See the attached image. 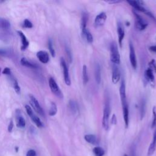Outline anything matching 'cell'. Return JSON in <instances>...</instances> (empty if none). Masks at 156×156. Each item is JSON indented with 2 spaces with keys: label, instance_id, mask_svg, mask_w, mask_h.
Returning a JSON list of instances; mask_svg holds the SVG:
<instances>
[{
  "label": "cell",
  "instance_id": "40",
  "mask_svg": "<svg viewBox=\"0 0 156 156\" xmlns=\"http://www.w3.org/2000/svg\"><path fill=\"white\" fill-rule=\"evenodd\" d=\"M13 128V122L12 120H11L9 122V126H8V131L9 132H11L12 131V129Z\"/></svg>",
  "mask_w": 156,
  "mask_h": 156
},
{
  "label": "cell",
  "instance_id": "41",
  "mask_svg": "<svg viewBox=\"0 0 156 156\" xmlns=\"http://www.w3.org/2000/svg\"><path fill=\"white\" fill-rule=\"evenodd\" d=\"M107 2H108V4H116V3H119L121 2H122L121 1H119V0H110V1H106Z\"/></svg>",
  "mask_w": 156,
  "mask_h": 156
},
{
  "label": "cell",
  "instance_id": "23",
  "mask_svg": "<svg viewBox=\"0 0 156 156\" xmlns=\"http://www.w3.org/2000/svg\"><path fill=\"white\" fill-rule=\"evenodd\" d=\"M10 21L2 17H0V29L2 30H8L10 28Z\"/></svg>",
  "mask_w": 156,
  "mask_h": 156
},
{
  "label": "cell",
  "instance_id": "13",
  "mask_svg": "<svg viewBox=\"0 0 156 156\" xmlns=\"http://www.w3.org/2000/svg\"><path fill=\"white\" fill-rule=\"evenodd\" d=\"M121 77V73L118 67L116 65L113 64L112 66V80L113 83H116L119 82Z\"/></svg>",
  "mask_w": 156,
  "mask_h": 156
},
{
  "label": "cell",
  "instance_id": "11",
  "mask_svg": "<svg viewBox=\"0 0 156 156\" xmlns=\"http://www.w3.org/2000/svg\"><path fill=\"white\" fill-rule=\"evenodd\" d=\"M107 20V15L105 12H101L99 13L94 19V24L96 27H101L104 26Z\"/></svg>",
  "mask_w": 156,
  "mask_h": 156
},
{
  "label": "cell",
  "instance_id": "42",
  "mask_svg": "<svg viewBox=\"0 0 156 156\" xmlns=\"http://www.w3.org/2000/svg\"><path fill=\"white\" fill-rule=\"evenodd\" d=\"M149 49L153 52H156V45H153V46H151L149 48Z\"/></svg>",
  "mask_w": 156,
  "mask_h": 156
},
{
  "label": "cell",
  "instance_id": "4",
  "mask_svg": "<svg viewBox=\"0 0 156 156\" xmlns=\"http://www.w3.org/2000/svg\"><path fill=\"white\" fill-rule=\"evenodd\" d=\"M25 108H26V111L27 113V115L29 116V117L30 118V119H32V121L35 124V125L39 127H43V124L41 122V121L40 120V118L38 116H37L34 112L32 108L28 105H25Z\"/></svg>",
  "mask_w": 156,
  "mask_h": 156
},
{
  "label": "cell",
  "instance_id": "2",
  "mask_svg": "<svg viewBox=\"0 0 156 156\" xmlns=\"http://www.w3.org/2000/svg\"><path fill=\"white\" fill-rule=\"evenodd\" d=\"M110 60L115 65L120 63V55L116 43L113 41L110 44Z\"/></svg>",
  "mask_w": 156,
  "mask_h": 156
},
{
  "label": "cell",
  "instance_id": "8",
  "mask_svg": "<svg viewBox=\"0 0 156 156\" xmlns=\"http://www.w3.org/2000/svg\"><path fill=\"white\" fill-rule=\"evenodd\" d=\"M127 2L135 10H138L140 12H143L146 13L147 11L144 7V2L142 1H131V0H127Z\"/></svg>",
  "mask_w": 156,
  "mask_h": 156
},
{
  "label": "cell",
  "instance_id": "7",
  "mask_svg": "<svg viewBox=\"0 0 156 156\" xmlns=\"http://www.w3.org/2000/svg\"><path fill=\"white\" fill-rule=\"evenodd\" d=\"M60 65H61V66H62V70H63L64 81L66 85L69 86L71 85V79H70V77H69L68 67L67 66V64H66L65 59L63 57H62L60 58Z\"/></svg>",
  "mask_w": 156,
  "mask_h": 156
},
{
  "label": "cell",
  "instance_id": "20",
  "mask_svg": "<svg viewBox=\"0 0 156 156\" xmlns=\"http://www.w3.org/2000/svg\"><path fill=\"white\" fill-rule=\"evenodd\" d=\"M94 77L98 84H99L101 81V66L98 63H96L94 67Z\"/></svg>",
  "mask_w": 156,
  "mask_h": 156
},
{
  "label": "cell",
  "instance_id": "45",
  "mask_svg": "<svg viewBox=\"0 0 156 156\" xmlns=\"http://www.w3.org/2000/svg\"><path fill=\"white\" fill-rule=\"evenodd\" d=\"M123 156H128V155H127V154H124V155H123Z\"/></svg>",
  "mask_w": 156,
  "mask_h": 156
},
{
  "label": "cell",
  "instance_id": "38",
  "mask_svg": "<svg viewBox=\"0 0 156 156\" xmlns=\"http://www.w3.org/2000/svg\"><path fill=\"white\" fill-rule=\"evenodd\" d=\"M36 155H37L36 152L33 149L29 150L26 153V156H36Z\"/></svg>",
  "mask_w": 156,
  "mask_h": 156
},
{
  "label": "cell",
  "instance_id": "39",
  "mask_svg": "<svg viewBox=\"0 0 156 156\" xmlns=\"http://www.w3.org/2000/svg\"><path fill=\"white\" fill-rule=\"evenodd\" d=\"M111 122L112 124H116L117 123V119H116V115L115 114H113L112 115V119H111Z\"/></svg>",
  "mask_w": 156,
  "mask_h": 156
},
{
  "label": "cell",
  "instance_id": "25",
  "mask_svg": "<svg viewBox=\"0 0 156 156\" xmlns=\"http://www.w3.org/2000/svg\"><path fill=\"white\" fill-rule=\"evenodd\" d=\"M9 76L10 77V80L12 82V83L14 90L15 91V92L18 94H20V93H21V88H20V87L18 84V82L17 80L12 75H10Z\"/></svg>",
  "mask_w": 156,
  "mask_h": 156
},
{
  "label": "cell",
  "instance_id": "35",
  "mask_svg": "<svg viewBox=\"0 0 156 156\" xmlns=\"http://www.w3.org/2000/svg\"><path fill=\"white\" fill-rule=\"evenodd\" d=\"M22 26L24 28H27V29H30L32 28L33 27V24L32 23V22L29 20L28 19H25L22 24Z\"/></svg>",
  "mask_w": 156,
  "mask_h": 156
},
{
  "label": "cell",
  "instance_id": "3",
  "mask_svg": "<svg viewBox=\"0 0 156 156\" xmlns=\"http://www.w3.org/2000/svg\"><path fill=\"white\" fill-rule=\"evenodd\" d=\"M29 97L30 99V104H31L32 107H33L34 110L42 117H45L44 112L43 108L41 107V106L40 105L38 101L36 99V98L34 96H33L32 94H29Z\"/></svg>",
  "mask_w": 156,
  "mask_h": 156
},
{
  "label": "cell",
  "instance_id": "43",
  "mask_svg": "<svg viewBox=\"0 0 156 156\" xmlns=\"http://www.w3.org/2000/svg\"><path fill=\"white\" fill-rule=\"evenodd\" d=\"M131 156H135V153H134V152H132V155H131Z\"/></svg>",
  "mask_w": 156,
  "mask_h": 156
},
{
  "label": "cell",
  "instance_id": "17",
  "mask_svg": "<svg viewBox=\"0 0 156 156\" xmlns=\"http://www.w3.org/2000/svg\"><path fill=\"white\" fill-rule=\"evenodd\" d=\"M117 32H118V43H119V46L121 48L122 40L124 37V30L121 22H119L118 23Z\"/></svg>",
  "mask_w": 156,
  "mask_h": 156
},
{
  "label": "cell",
  "instance_id": "5",
  "mask_svg": "<svg viewBox=\"0 0 156 156\" xmlns=\"http://www.w3.org/2000/svg\"><path fill=\"white\" fill-rule=\"evenodd\" d=\"M49 85L50 87V89L52 91V93L56 96L57 97H58L60 99H62L63 97V95L62 93V91L60 90L59 87L58 86L57 82H55V80H54V78L52 77H50L49 79Z\"/></svg>",
  "mask_w": 156,
  "mask_h": 156
},
{
  "label": "cell",
  "instance_id": "9",
  "mask_svg": "<svg viewBox=\"0 0 156 156\" xmlns=\"http://www.w3.org/2000/svg\"><path fill=\"white\" fill-rule=\"evenodd\" d=\"M15 119L16 126L19 128H24L26 126V121L24 118L21 110L17 108L15 110Z\"/></svg>",
  "mask_w": 156,
  "mask_h": 156
},
{
  "label": "cell",
  "instance_id": "44",
  "mask_svg": "<svg viewBox=\"0 0 156 156\" xmlns=\"http://www.w3.org/2000/svg\"><path fill=\"white\" fill-rule=\"evenodd\" d=\"M1 68L0 67V74H1Z\"/></svg>",
  "mask_w": 156,
  "mask_h": 156
},
{
  "label": "cell",
  "instance_id": "36",
  "mask_svg": "<svg viewBox=\"0 0 156 156\" xmlns=\"http://www.w3.org/2000/svg\"><path fill=\"white\" fill-rule=\"evenodd\" d=\"M65 51L68 57V58L69 61V62H72V60H73V55H72V53L71 51L70 48L68 46H65Z\"/></svg>",
  "mask_w": 156,
  "mask_h": 156
},
{
  "label": "cell",
  "instance_id": "12",
  "mask_svg": "<svg viewBox=\"0 0 156 156\" xmlns=\"http://www.w3.org/2000/svg\"><path fill=\"white\" fill-rule=\"evenodd\" d=\"M119 94L121 98V101L122 106L126 104H127V99H126V85L124 80H122L119 88Z\"/></svg>",
  "mask_w": 156,
  "mask_h": 156
},
{
  "label": "cell",
  "instance_id": "21",
  "mask_svg": "<svg viewBox=\"0 0 156 156\" xmlns=\"http://www.w3.org/2000/svg\"><path fill=\"white\" fill-rule=\"evenodd\" d=\"M68 108L73 115H76L79 112V107L77 103L74 100H69L68 102Z\"/></svg>",
  "mask_w": 156,
  "mask_h": 156
},
{
  "label": "cell",
  "instance_id": "6",
  "mask_svg": "<svg viewBox=\"0 0 156 156\" xmlns=\"http://www.w3.org/2000/svg\"><path fill=\"white\" fill-rule=\"evenodd\" d=\"M132 12L135 19V27L140 31L144 30L147 26V23L134 10H133Z\"/></svg>",
  "mask_w": 156,
  "mask_h": 156
},
{
  "label": "cell",
  "instance_id": "27",
  "mask_svg": "<svg viewBox=\"0 0 156 156\" xmlns=\"http://www.w3.org/2000/svg\"><path fill=\"white\" fill-rule=\"evenodd\" d=\"M82 79L83 83L84 85H86L88 81V70L87 66L86 65H83L82 67Z\"/></svg>",
  "mask_w": 156,
  "mask_h": 156
},
{
  "label": "cell",
  "instance_id": "29",
  "mask_svg": "<svg viewBox=\"0 0 156 156\" xmlns=\"http://www.w3.org/2000/svg\"><path fill=\"white\" fill-rule=\"evenodd\" d=\"M93 152L94 156H104L105 154L104 150L101 147H95L93 149Z\"/></svg>",
  "mask_w": 156,
  "mask_h": 156
},
{
  "label": "cell",
  "instance_id": "16",
  "mask_svg": "<svg viewBox=\"0 0 156 156\" xmlns=\"http://www.w3.org/2000/svg\"><path fill=\"white\" fill-rule=\"evenodd\" d=\"M37 57L39 61L43 63H47L49 61V54L45 51H40L37 53Z\"/></svg>",
  "mask_w": 156,
  "mask_h": 156
},
{
  "label": "cell",
  "instance_id": "10",
  "mask_svg": "<svg viewBox=\"0 0 156 156\" xmlns=\"http://www.w3.org/2000/svg\"><path fill=\"white\" fill-rule=\"evenodd\" d=\"M129 58H130V62L132 68L136 69L137 66L136 58L135 49L132 42H130V44H129Z\"/></svg>",
  "mask_w": 156,
  "mask_h": 156
},
{
  "label": "cell",
  "instance_id": "37",
  "mask_svg": "<svg viewBox=\"0 0 156 156\" xmlns=\"http://www.w3.org/2000/svg\"><path fill=\"white\" fill-rule=\"evenodd\" d=\"M2 74L7 75V76H10L12 75V71H11V69L9 67H5L4 68V69L2 71Z\"/></svg>",
  "mask_w": 156,
  "mask_h": 156
},
{
  "label": "cell",
  "instance_id": "22",
  "mask_svg": "<svg viewBox=\"0 0 156 156\" xmlns=\"http://www.w3.org/2000/svg\"><path fill=\"white\" fill-rule=\"evenodd\" d=\"M88 20V14L85 12H83L81 18V29H82V34H83L87 29V24Z\"/></svg>",
  "mask_w": 156,
  "mask_h": 156
},
{
  "label": "cell",
  "instance_id": "19",
  "mask_svg": "<svg viewBox=\"0 0 156 156\" xmlns=\"http://www.w3.org/2000/svg\"><path fill=\"white\" fill-rule=\"evenodd\" d=\"M20 63H21V65H23V66L27 67V68H32V69H37L38 68V65L37 64L29 61L27 58H26L24 57L21 58V59L20 60Z\"/></svg>",
  "mask_w": 156,
  "mask_h": 156
},
{
  "label": "cell",
  "instance_id": "31",
  "mask_svg": "<svg viewBox=\"0 0 156 156\" xmlns=\"http://www.w3.org/2000/svg\"><path fill=\"white\" fill-rule=\"evenodd\" d=\"M48 49H49V51L50 52V54H51V56L52 57H55V49H54V46H53L52 40L51 38H49L48 40Z\"/></svg>",
  "mask_w": 156,
  "mask_h": 156
},
{
  "label": "cell",
  "instance_id": "28",
  "mask_svg": "<svg viewBox=\"0 0 156 156\" xmlns=\"http://www.w3.org/2000/svg\"><path fill=\"white\" fill-rule=\"evenodd\" d=\"M57 112V107L55 102H52L51 103L50 108L49 110V115L51 116H55Z\"/></svg>",
  "mask_w": 156,
  "mask_h": 156
},
{
  "label": "cell",
  "instance_id": "30",
  "mask_svg": "<svg viewBox=\"0 0 156 156\" xmlns=\"http://www.w3.org/2000/svg\"><path fill=\"white\" fill-rule=\"evenodd\" d=\"M82 35L86 38V40L89 43H92L93 41V37L91 34L89 32L88 29L82 34Z\"/></svg>",
  "mask_w": 156,
  "mask_h": 156
},
{
  "label": "cell",
  "instance_id": "32",
  "mask_svg": "<svg viewBox=\"0 0 156 156\" xmlns=\"http://www.w3.org/2000/svg\"><path fill=\"white\" fill-rule=\"evenodd\" d=\"M12 54V51L10 49L0 48V55L3 57H10Z\"/></svg>",
  "mask_w": 156,
  "mask_h": 156
},
{
  "label": "cell",
  "instance_id": "15",
  "mask_svg": "<svg viewBox=\"0 0 156 156\" xmlns=\"http://www.w3.org/2000/svg\"><path fill=\"white\" fill-rule=\"evenodd\" d=\"M17 33L21 38V51H25L28 48V46L29 45V42L27 39V37H26V35L24 34V33L22 31L18 30Z\"/></svg>",
  "mask_w": 156,
  "mask_h": 156
},
{
  "label": "cell",
  "instance_id": "14",
  "mask_svg": "<svg viewBox=\"0 0 156 156\" xmlns=\"http://www.w3.org/2000/svg\"><path fill=\"white\" fill-rule=\"evenodd\" d=\"M144 77L146 80L150 83L152 87L154 88L155 85V77L154 75V73L147 68L144 73Z\"/></svg>",
  "mask_w": 156,
  "mask_h": 156
},
{
  "label": "cell",
  "instance_id": "1",
  "mask_svg": "<svg viewBox=\"0 0 156 156\" xmlns=\"http://www.w3.org/2000/svg\"><path fill=\"white\" fill-rule=\"evenodd\" d=\"M110 113V102L107 99L105 101L104 108L103 110V116H102V127L103 128L107 130L109 127V116Z\"/></svg>",
  "mask_w": 156,
  "mask_h": 156
},
{
  "label": "cell",
  "instance_id": "18",
  "mask_svg": "<svg viewBox=\"0 0 156 156\" xmlns=\"http://www.w3.org/2000/svg\"><path fill=\"white\" fill-rule=\"evenodd\" d=\"M155 149H156V130L154 133L152 142L148 148L147 156H151L154 153Z\"/></svg>",
  "mask_w": 156,
  "mask_h": 156
},
{
  "label": "cell",
  "instance_id": "33",
  "mask_svg": "<svg viewBox=\"0 0 156 156\" xmlns=\"http://www.w3.org/2000/svg\"><path fill=\"white\" fill-rule=\"evenodd\" d=\"M149 69H151L153 73H156V62L154 59H152L148 63Z\"/></svg>",
  "mask_w": 156,
  "mask_h": 156
},
{
  "label": "cell",
  "instance_id": "24",
  "mask_svg": "<svg viewBox=\"0 0 156 156\" xmlns=\"http://www.w3.org/2000/svg\"><path fill=\"white\" fill-rule=\"evenodd\" d=\"M84 139L88 143L91 144H98V140L96 136L93 134H87L84 136Z\"/></svg>",
  "mask_w": 156,
  "mask_h": 156
},
{
  "label": "cell",
  "instance_id": "26",
  "mask_svg": "<svg viewBox=\"0 0 156 156\" xmlns=\"http://www.w3.org/2000/svg\"><path fill=\"white\" fill-rule=\"evenodd\" d=\"M140 117L141 119H142L145 115L146 112V101L144 99H142L141 100L140 104Z\"/></svg>",
  "mask_w": 156,
  "mask_h": 156
},
{
  "label": "cell",
  "instance_id": "34",
  "mask_svg": "<svg viewBox=\"0 0 156 156\" xmlns=\"http://www.w3.org/2000/svg\"><path fill=\"white\" fill-rule=\"evenodd\" d=\"M156 126V107L154 106L152 108V120L151 123V128L153 129Z\"/></svg>",
  "mask_w": 156,
  "mask_h": 156
}]
</instances>
